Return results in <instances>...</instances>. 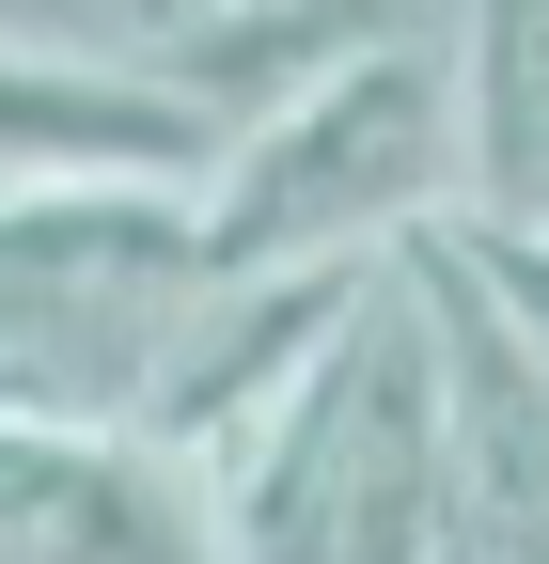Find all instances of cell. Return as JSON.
Returning <instances> with one entry per match:
<instances>
[{
    "label": "cell",
    "instance_id": "6da1fadb",
    "mask_svg": "<svg viewBox=\"0 0 549 564\" xmlns=\"http://www.w3.org/2000/svg\"><path fill=\"white\" fill-rule=\"evenodd\" d=\"M236 564H440V314L424 267L377 251L330 345L236 455H204Z\"/></svg>",
    "mask_w": 549,
    "mask_h": 564
},
{
    "label": "cell",
    "instance_id": "7a4b0ae2",
    "mask_svg": "<svg viewBox=\"0 0 549 564\" xmlns=\"http://www.w3.org/2000/svg\"><path fill=\"white\" fill-rule=\"evenodd\" d=\"M471 204V95H455V17L392 32L362 63L299 79L204 158V251L220 267H377Z\"/></svg>",
    "mask_w": 549,
    "mask_h": 564
},
{
    "label": "cell",
    "instance_id": "3957f363",
    "mask_svg": "<svg viewBox=\"0 0 549 564\" xmlns=\"http://www.w3.org/2000/svg\"><path fill=\"white\" fill-rule=\"evenodd\" d=\"M204 282V173H0V392L126 423Z\"/></svg>",
    "mask_w": 549,
    "mask_h": 564
},
{
    "label": "cell",
    "instance_id": "277c9868",
    "mask_svg": "<svg viewBox=\"0 0 549 564\" xmlns=\"http://www.w3.org/2000/svg\"><path fill=\"white\" fill-rule=\"evenodd\" d=\"M408 267L440 314V564H549V345L455 267V220Z\"/></svg>",
    "mask_w": 549,
    "mask_h": 564
},
{
    "label": "cell",
    "instance_id": "5b68a950",
    "mask_svg": "<svg viewBox=\"0 0 549 564\" xmlns=\"http://www.w3.org/2000/svg\"><path fill=\"white\" fill-rule=\"evenodd\" d=\"M0 564H236V549L173 440L0 392Z\"/></svg>",
    "mask_w": 549,
    "mask_h": 564
},
{
    "label": "cell",
    "instance_id": "8992f818",
    "mask_svg": "<svg viewBox=\"0 0 549 564\" xmlns=\"http://www.w3.org/2000/svg\"><path fill=\"white\" fill-rule=\"evenodd\" d=\"M204 126L142 47H63V32H0V173H204Z\"/></svg>",
    "mask_w": 549,
    "mask_h": 564
},
{
    "label": "cell",
    "instance_id": "52a82bcc",
    "mask_svg": "<svg viewBox=\"0 0 549 564\" xmlns=\"http://www.w3.org/2000/svg\"><path fill=\"white\" fill-rule=\"evenodd\" d=\"M455 267H471V282H487V299H503V314H518V329L549 345V236H503V220H455Z\"/></svg>",
    "mask_w": 549,
    "mask_h": 564
},
{
    "label": "cell",
    "instance_id": "ba28073f",
    "mask_svg": "<svg viewBox=\"0 0 549 564\" xmlns=\"http://www.w3.org/2000/svg\"><path fill=\"white\" fill-rule=\"evenodd\" d=\"M173 17H204V0H63L47 32H63V47H158Z\"/></svg>",
    "mask_w": 549,
    "mask_h": 564
}]
</instances>
